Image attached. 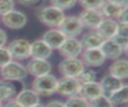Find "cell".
I'll return each mask as SVG.
<instances>
[{
    "mask_svg": "<svg viewBox=\"0 0 128 107\" xmlns=\"http://www.w3.org/2000/svg\"><path fill=\"white\" fill-rule=\"evenodd\" d=\"M80 85L81 83L77 77L62 76L57 81L56 93L60 94L63 97H70L78 94Z\"/></svg>",
    "mask_w": 128,
    "mask_h": 107,
    "instance_id": "obj_6",
    "label": "cell"
},
{
    "mask_svg": "<svg viewBox=\"0 0 128 107\" xmlns=\"http://www.w3.org/2000/svg\"><path fill=\"white\" fill-rule=\"evenodd\" d=\"M58 28L63 32L66 37H77L83 31V26L78 18V16L69 15L64 17Z\"/></svg>",
    "mask_w": 128,
    "mask_h": 107,
    "instance_id": "obj_8",
    "label": "cell"
},
{
    "mask_svg": "<svg viewBox=\"0 0 128 107\" xmlns=\"http://www.w3.org/2000/svg\"><path fill=\"white\" fill-rule=\"evenodd\" d=\"M7 43V34L6 32L0 28V47L5 46Z\"/></svg>",
    "mask_w": 128,
    "mask_h": 107,
    "instance_id": "obj_36",
    "label": "cell"
},
{
    "mask_svg": "<svg viewBox=\"0 0 128 107\" xmlns=\"http://www.w3.org/2000/svg\"><path fill=\"white\" fill-rule=\"evenodd\" d=\"M99 48L102 51L105 58L110 60L120 58V56L125 52V50L112 39H104Z\"/></svg>",
    "mask_w": 128,
    "mask_h": 107,
    "instance_id": "obj_14",
    "label": "cell"
},
{
    "mask_svg": "<svg viewBox=\"0 0 128 107\" xmlns=\"http://www.w3.org/2000/svg\"><path fill=\"white\" fill-rule=\"evenodd\" d=\"M89 106H93V107H112L113 105L111 104L108 96L106 94L102 93L99 96H97L96 98L89 101Z\"/></svg>",
    "mask_w": 128,
    "mask_h": 107,
    "instance_id": "obj_26",
    "label": "cell"
},
{
    "mask_svg": "<svg viewBox=\"0 0 128 107\" xmlns=\"http://www.w3.org/2000/svg\"><path fill=\"white\" fill-rule=\"evenodd\" d=\"M10 60H12V57L7 49V47L2 46L0 47V68L5 65L6 63H8Z\"/></svg>",
    "mask_w": 128,
    "mask_h": 107,
    "instance_id": "obj_31",
    "label": "cell"
},
{
    "mask_svg": "<svg viewBox=\"0 0 128 107\" xmlns=\"http://www.w3.org/2000/svg\"><path fill=\"white\" fill-rule=\"evenodd\" d=\"M17 93V88L13 81L1 79L0 80V101L3 102V104L13 98Z\"/></svg>",
    "mask_w": 128,
    "mask_h": 107,
    "instance_id": "obj_22",
    "label": "cell"
},
{
    "mask_svg": "<svg viewBox=\"0 0 128 107\" xmlns=\"http://www.w3.org/2000/svg\"><path fill=\"white\" fill-rule=\"evenodd\" d=\"M30 43L27 39L17 38L8 44V51L13 60H25L30 58Z\"/></svg>",
    "mask_w": 128,
    "mask_h": 107,
    "instance_id": "obj_5",
    "label": "cell"
},
{
    "mask_svg": "<svg viewBox=\"0 0 128 107\" xmlns=\"http://www.w3.org/2000/svg\"><path fill=\"white\" fill-rule=\"evenodd\" d=\"M102 89L101 86L99 84V82L92 81V82H88V83H81L80 85V89L78 94L83 97L85 100H87L88 102L91 101L92 99L96 98L97 96H99L100 94H102Z\"/></svg>",
    "mask_w": 128,
    "mask_h": 107,
    "instance_id": "obj_18",
    "label": "cell"
},
{
    "mask_svg": "<svg viewBox=\"0 0 128 107\" xmlns=\"http://www.w3.org/2000/svg\"><path fill=\"white\" fill-rule=\"evenodd\" d=\"M14 0H0V16L14 9Z\"/></svg>",
    "mask_w": 128,
    "mask_h": 107,
    "instance_id": "obj_30",
    "label": "cell"
},
{
    "mask_svg": "<svg viewBox=\"0 0 128 107\" xmlns=\"http://www.w3.org/2000/svg\"><path fill=\"white\" fill-rule=\"evenodd\" d=\"M47 106H51V107H64V102L60 101V100H51L49 102H47L46 104Z\"/></svg>",
    "mask_w": 128,
    "mask_h": 107,
    "instance_id": "obj_37",
    "label": "cell"
},
{
    "mask_svg": "<svg viewBox=\"0 0 128 107\" xmlns=\"http://www.w3.org/2000/svg\"><path fill=\"white\" fill-rule=\"evenodd\" d=\"M65 38L66 36L58 27L48 29L43 33V36H42V39L48 44V46L51 47L52 50L58 49L59 46L63 43Z\"/></svg>",
    "mask_w": 128,
    "mask_h": 107,
    "instance_id": "obj_17",
    "label": "cell"
},
{
    "mask_svg": "<svg viewBox=\"0 0 128 107\" xmlns=\"http://www.w3.org/2000/svg\"><path fill=\"white\" fill-rule=\"evenodd\" d=\"M104 39H111L117 34L118 22L115 19L103 18L95 29Z\"/></svg>",
    "mask_w": 128,
    "mask_h": 107,
    "instance_id": "obj_16",
    "label": "cell"
},
{
    "mask_svg": "<svg viewBox=\"0 0 128 107\" xmlns=\"http://www.w3.org/2000/svg\"><path fill=\"white\" fill-rule=\"evenodd\" d=\"M0 106H3V102L2 101H0Z\"/></svg>",
    "mask_w": 128,
    "mask_h": 107,
    "instance_id": "obj_39",
    "label": "cell"
},
{
    "mask_svg": "<svg viewBox=\"0 0 128 107\" xmlns=\"http://www.w3.org/2000/svg\"><path fill=\"white\" fill-rule=\"evenodd\" d=\"M123 7H120L108 0H105L103 2V4L101 5V7L99 8L102 16L104 18H111V19H116L117 15L119 14V12L121 11Z\"/></svg>",
    "mask_w": 128,
    "mask_h": 107,
    "instance_id": "obj_24",
    "label": "cell"
},
{
    "mask_svg": "<svg viewBox=\"0 0 128 107\" xmlns=\"http://www.w3.org/2000/svg\"><path fill=\"white\" fill-rule=\"evenodd\" d=\"M103 40H104V38L96 30H89L82 35V37L79 41H80L83 49H86V48L100 47Z\"/></svg>",
    "mask_w": 128,
    "mask_h": 107,
    "instance_id": "obj_21",
    "label": "cell"
},
{
    "mask_svg": "<svg viewBox=\"0 0 128 107\" xmlns=\"http://www.w3.org/2000/svg\"><path fill=\"white\" fill-rule=\"evenodd\" d=\"M57 50L63 57H79L83 47L76 37H66Z\"/></svg>",
    "mask_w": 128,
    "mask_h": 107,
    "instance_id": "obj_11",
    "label": "cell"
},
{
    "mask_svg": "<svg viewBox=\"0 0 128 107\" xmlns=\"http://www.w3.org/2000/svg\"><path fill=\"white\" fill-rule=\"evenodd\" d=\"M83 9H99L105 0H77Z\"/></svg>",
    "mask_w": 128,
    "mask_h": 107,
    "instance_id": "obj_29",
    "label": "cell"
},
{
    "mask_svg": "<svg viewBox=\"0 0 128 107\" xmlns=\"http://www.w3.org/2000/svg\"><path fill=\"white\" fill-rule=\"evenodd\" d=\"M128 10V6H126V7H123L122 9H121V11L119 12V14L117 15V17H116V21L118 22V23H128V17H127V11Z\"/></svg>",
    "mask_w": 128,
    "mask_h": 107,
    "instance_id": "obj_33",
    "label": "cell"
},
{
    "mask_svg": "<svg viewBox=\"0 0 128 107\" xmlns=\"http://www.w3.org/2000/svg\"><path fill=\"white\" fill-rule=\"evenodd\" d=\"M28 75L26 67L17 60H10L0 68V76L2 79L9 81H21Z\"/></svg>",
    "mask_w": 128,
    "mask_h": 107,
    "instance_id": "obj_3",
    "label": "cell"
},
{
    "mask_svg": "<svg viewBox=\"0 0 128 107\" xmlns=\"http://www.w3.org/2000/svg\"><path fill=\"white\" fill-rule=\"evenodd\" d=\"M108 1H110V2H112L114 4H116V5H118L120 7H126V6H128V0H108Z\"/></svg>",
    "mask_w": 128,
    "mask_h": 107,
    "instance_id": "obj_38",
    "label": "cell"
},
{
    "mask_svg": "<svg viewBox=\"0 0 128 107\" xmlns=\"http://www.w3.org/2000/svg\"><path fill=\"white\" fill-rule=\"evenodd\" d=\"M49 3L63 11L71 9L77 3V0H49Z\"/></svg>",
    "mask_w": 128,
    "mask_h": 107,
    "instance_id": "obj_27",
    "label": "cell"
},
{
    "mask_svg": "<svg viewBox=\"0 0 128 107\" xmlns=\"http://www.w3.org/2000/svg\"><path fill=\"white\" fill-rule=\"evenodd\" d=\"M84 68L83 62L78 57H64L58 64V71L62 76L78 78Z\"/></svg>",
    "mask_w": 128,
    "mask_h": 107,
    "instance_id": "obj_4",
    "label": "cell"
},
{
    "mask_svg": "<svg viewBox=\"0 0 128 107\" xmlns=\"http://www.w3.org/2000/svg\"><path fill=\"white\" fill-rule=\"evenodd\" d=\"M17 1L19 4H21L22 6H25V7L35 6L40 2V0H17Z\"/></svg>",
    "mask_w": 128,
    "mask_h": 107,
    "instance_id": "obj_35",
    "label": "cell"
},
{
    "mask_svg": "<svg viewBox=\"0 0 128 107\" xmlns=\"http://www.w3.org/2000/svg\"><path fill=\"white\" fill-rule=\"evenodd\" d=\"M38 20L47 27L56 28L60 25L62 20L65 17V13L63 10L49 4L47 6L42 7L37 13Z\"/></svg>",
    "mask_w": 128,
    "mask_h": 107,
    "instance_id": "obj_2",
    "label": "cell"
},
{
    "mask_svg": "<svg viewBox=\"0 0 128 107\" xmlns=\"http://www.w3.org/2000/svg\"><path fill=\"white\" fill-rule=\"evenodd\" d=\"M117 34L128 36V23H118Z\"/></svg>",
    "mask_w": 128,
    "mask_h": 107,
    "instance_id": "obj_34",
    "label": "cell"
},
{
    "mask_svg": "<svg viewBox=\"0 0 128 107\" xmlns=\"http://www.w3.org/2000/svg\"><path fill=\"white\" fill-rule=\"evenodd\" d=\"M99 84L101 86L103 94L108 95L111 92H113V91L117 90L118 88H120L121 86H123L124 82H123V80H121L111 74H106L101 78Z\"/></svg>",
    "mask_w": 128,
    "mask_h": 107,
    "instance_id": "obj_20",
    "label": "cell"
},
{
    "mask_svg": "<svg viewBox=\"0 0 128 107\" xmlns=\"http://www.w3.org/2000/svg\"><path fill=\"white\" fill-rule=\"evenodd\" d=\"M1 21L3 25L12 30L22 29L27 23V16L19 10L12 9L6 14L1 16Z\"/></svg>",
    "mask_w": 128,
    "mask_h": 107,
    "instance_id": "obj_7",
    "label": "cell"
},
{
    "mask_svg": "<svg viewBox=\"0 0 128 107\" xmlns=\"http://www.w3.org/2000/svg\"><path fill=\"white\" fill-rule=\"evenodd\" d=\"M78 18L83 28L95 30L104 17L102 16L99 9H83L78 15Z\"/></svg>",
    "mask_w": 128,
    "mask_h": 107,
    "instance_id": "obj_10",
    "label": "cell"
},
{
    "mask_svg": "<svg viewBox=\"0 0 128 107\" xmlns=\"http://www.w3.org/2000/svg\"><path fill=\"white\" fill-rule=\"evenodd\" d=\"M53 50L50 46L41 38L36 39L32 43H30V57L32 58H40V59H48L52 55Z\"/></svg>",
    "mask_w": 128,
    "mask_h": 107,
    "instance_id": "obj_15",
    "label": "cell"
},
{
    "mask_svg": "<svg viewBox=\"0 0 128 107\" xmlns=\"http://www.w3.org/2000/svg\"><path fill=\"white\" fill-rule=\"evenodd\" d=\"M27 62L25 65L27 73L32 75L33 77L44 75L51 72L52 66L51 63L47 59H40V58H32Z\"/></svg>",
    "mask_w": 128,
    "mask_h": 107,
    "instance_id": "obj_12",
    "label": "cell"
},
{
    "mask_svg": "<svg viewBox=\"0 0 128 107\" xmlns=\"http://www.w3.org/2000/svg\"><path fill=\"white\" fill-rule=\"evenodd\" d=\"M80 56V59L83 62L84 66L87 67H99L103 65L106 60L105 56L103 55L99 47L83 49Z\"/></svg>",
    "mask_w": 128,
    "mask_h": 107,
    "instance_id": "obj_9",
    "label": "cell"
},
{
    "mask_svg": "<svg viewBox=\"0 0 128 107\" xmlns=\"http://www.w3.org/2000/svg\"><path fill=\"white\" fill-rule=\"evenodd\" d=\"M109 74L121 79L125 80L128 78V61L125 58L122 59H115L112 64L108 68Z\"/></svg>",
    "mask_w": 128,
    "mask_h": 107,
    "instance_id": "obj_19",
    "label": "cell"
},
{
    "mask_svg": "<svg viewBox=\"0 0 128 107\" xmlns=\"http://www.w3.org/2000/svg\"><path fill=\"white\" fill-rule=\"evenodd\" d=\"M111 104L113 106L115 105H122L128 102V86L127 84H124L117 90L111 92L107 95Z\"/></svg>",
    "mask_w": 128,
    "mask_h": 107,
    "instance_id": "obj_23",
    "label": "cell"
},
{
    "mask_svg": "<svg viewBox=\"0 0 128 107\" xmlns=\"http://www.w3.org/2000/svg\"><path fill=\"white\" fill-rule=\"evenodd\" d=\"M111 39H112L113 41H115L118 45H120V46L125 50V52L127 51V46H128V36H124V35L116 34V35L113 36Z\"/></svg>",
    "mask_w": 128,
    "mask_h": 107,
    "instance_id": "obj_32",
    "label": "cell"
},
{
    "mask_svg": "<svg viewBox=\"0 0 128 107\" xmlns=\"http://www.w3.org/2000/svg\"><path fill=\"white\" fill-rule=\"evenodd\" d=\"M97 77L96 71H94L93 69L89 68V69H85L81 72V74L78 76V79L80 81V83H88V82H92L95 81Z\"/></svg>",
    "mask_w": 128,
    "mask_h": 107,
    "instance_id": "obj_28",
    "label": "cell"
},
{
    "mask_svg": "<svg viewBox=\"0 0 128 107\" xmlns=\"http://www.w3.org/2000/svg\"><path fill=\"white\" fill-rule=\"evenodd\" d=\"M57 81L58 79L54 75L47 73L34 77L31 83V87L39 96L48 97L56 93Z\"/></svg>",
    "mask_w": 128,
    "mask_h": 107,
    "instance_id": "obj_1",
    "label": "cell"
},
{
    "mask_svg": "<svg viewBox=\"0 0 128 107\" xmlns=\"http://www.w3.org/2000/svg\"><path fill=\"white\" fill-rule=\"evenodd\" d=\"M14 99L21 107H34L40 105V96L31 89H22L14 96Z\"/></svg>",
    "mask_w": 128,
    "mask_h": 107,
    "instance_id": "obj_13",
    "label": "cell"
},
{
    "mask_svg": "<svg viewBox=\"0 0 128 107\" xmlns=\"http://www.w3.org/2000/svg\"><path fill=\"white\" fill-rule=\"evenodd\" d=\"M64 105L67 107H73V106H89V102L85 100L83 97H81L79 94L67 97V100L64 102Z\"/></svg>",
    "mask_w": 128,
    "mask_h": 107,
    "instance_id": "obj_25",
    "label": "cell"
}]
</instances>
